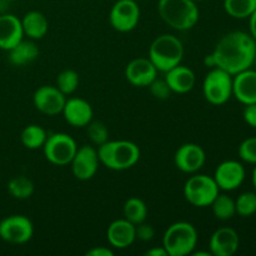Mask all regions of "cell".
Listing matches in <instances>:
<instances>
[{
	"label": "cell",
	"instance_id": "obj_7",
	"mask_svg": "<svg viewBox=\"0 0 256 256\" xmlns=\"http://www.w3.org/2000/svg\"><path fill=\"white\" fill-rule=\"evenodd\" d=\"M202 95L212 105H224L232 96V75L220 68H212L202 82Z\"/></svg>",
	"mask_w": 256,
	"mask_h": 256
},
{
	"label": "cell",
	"instance_id": "obj_12",
	"mask_svg": "<svg viewBox=\"0 0 256 256\" xmlns=\"http://www.w3.org/2000/svg\"><path fill=\"white\" fill-rule=\"evenodd\" d=\"M99 164L98 150L92 145H82V146L78 148L76 152L70 162L72 175L82 182L92 179L96 174Z\"/></svg>",
	"mask_w": 256,
	"mask_h": 256
},
{
	"label": "cell",
	"instance_id": "obj_11",
	"mask_svg": "<svg viewBox=\"0 0 256 256\" xmlns=\"http://www.w3.org/2000/svg\"><path fill=\"white\" fill-rule=\"evenodd\" d=\"M66 96L52 85H42L35 90L32 95V104L42 114L54 116L62 114Z\"/></svg>",
	"mask_w": 256,
	"mask_h": 256
},
{
	"label": "cell",
	"instance_id": "obj_1",
	"mask_svg": "<svg viewBox=\"0 0 256 256\" xmlns=\"http://www.w3.org/2000/svg\"><path fill=\"white\" fill-rule=\"evenodd\" d=\"M256 56V42L250 32H230L220 38L212 54L204 58V64L209 68H220L236 75L250 69Z\"/></svg>",
	"mask_w": 256,
	"mask_h": 256
},
{
	"label": "cell",
	"instance_id": "obj_35",
	"mask_svg": "<svg viewBox=\"0 0 256 256\" xmlns=\"http://www.w3.org/2000/svg\"><path fill=\"white\" fill-rule=\"evenodd\" d=\"M242 118L249 126L256 129V102L245 105L244 110H242Z\"/></svg>",
	"mask_w": 256,
	"mask_h": 256
},
{
	"label": "cell",
	"instance_id": "obj_41",
	"mask_svg": "<svg viewBox=\"0 0 256 256\" xmlns=\"http://www.w3.org/2000/svg\"><path fill=\"white\" fill-rule=\"evenodd\" d=\"M254 66H255V69H256V56H255V62H254Z\"/></svg>",
	"mask_w": 256,
	"mask_h": 256
},
{
	"label": "cell",
	"instance_id": "obj_10",
	"mask_svg": "<svg viewBox=\"0 0 256 256\" xmlns=\"http://www.w3.org/2000/svg\"><path fill=\"white\" fill-rule=\"evenodd\" d=\"M140 6L135 0H118L109 14L110 25L119 32H129L138 26Z\"/></svg>",
	"mask_w": 256,
	"mask_h": 256
},
{
	"label": "cell",
	"instance_id": "obj_2",
	"mask_svg": "<svg viewBox=\"0 0 256 256\" xmlns=\"http://www.w3.org/2000/svg\"><path fill=\"white\" fill-rule=\"evenodd\" d=\"M96 150L100 164L114 172L130 169L140 159L139 146L129 140H108Z\"/></svg>",
	"mask_w": 256,
	"mask_h": 256
},
{
	"label": "cell",
	"instance_id": "obj_31",
	"mask_svg": "<svg viewBox=\"0 0 256 256\" xmlns=\"http://www.w3.org/2000/svg\"><path fill=\"white\" fill-rule=\"evenodd\" d=\"M86 135L95 146H99L109 140V130L106 125L99 120H92L86 125Z\"/></svg>",
	"mask_w": 256,
	"mask_h": 256
},
{
	"label": "cell",
	"instance_id": "obj_13",
	"mask_svg": "<svg viewBox=\"0 0 256 256\" xmlns=\"http://www.w3.org/2000/svg\"><path fill=\"white\" fill-rule=\"evenodd\" d=\"M205 162H206V154L204 149L195 142L182 144L174 155L175 166L185 174L198 172L204 166Z\"/></svg>",
	"mask_w": 256,
	"mask_h": 256
},
{
	"label": "cell",
	"instance_id": "obj_20",
	"mask_svg": "<svg viewBox=\"0 0 256 256\" xmlns=\"http://www.w3.org/2000/svg\"><path fill=\"white\" fill-rule=\"evenodd\" d=\"M106 238L115 249H126L136 240L135 225L126 219H118L108 226Z\"/></svg>",
	"mask_w": 256,
	"mask_h": 256
},
{
	"label": "cell",
	"instance_id": "obj_29",
	"mask_svg": "<svg viewBox=\"0 0 256 256\" xmlns=\"http://www.w3.org/2000/svg\"><path fill=\"white\" fill-rule=\"evenodd\" d=\"M79 86V74L72 69H65L56 76V88L66 96L76 92Z\"/></svg>",
	"mask_w": 256,
	"mask_h": 256
},
{
	"label": "cell",
	"instance_id": "obj_9",
	"mask_svg": "<svg viewBox=\"0 0 256 256\" xmlns=\"http://www.w3.org/2000/svg\"><path fill=\"white\" fill-rule=\"evenodd\" d=\"M34 235V225L25 215L15 214L0 222V239L12 245H22L30 242Z\"/></svg>",
	"mask_w": 256,
	"mask_h": 256
},
{
	"label": "cell",
	"instance_id": "obj_4",
	"mask_svg": "<svg viewBox=\"0 0 256 256\" xmlns=\"http://www.w3.org/2000/svg\"><path fill=\"white\" fill-rule=\"evenodd\" d=\"M184 56V45L182 40L172 34L159 35L152 40L149 48V59L158 72H166L182 64Z\"/></svg>",
	"mask_w": 256,
	"mask_h": 256
},
{
	"label": "cell",
	"instance_id": "obj_37",
	"mask_svg": "<svg viewBox=\"0 0 256 256\" xmlns=\"http://www.w3.org/2000/svg\"><path fill=\"white\" fill-rule=\"evenodd\" d=\"M146 256H169L168 255L166 250L164 249V246H159V248H152V249L148 250L145 252Z\"/></svg>",
	"mask_w": 256,
	"mask_h": 256
},
{
	"label": "cell",
	"instance_id": "obj_33",
	"mask_svg": "<svg viewBox=\"0 0 256 256\" xmlns=\"http://www.w3.org/2000/svg\"><path fill=\"white\" fill-rule=\"evenodd\" d=\"M149 89L152 96L159 100L169 99L172 92L169 85H168V82H165V79H158V78L149 85Z\"/></svg>",
	"mask_w": 256,
	"mask_h": 256
},
{
	"label": "cell",
	"instance_id": "obj_25",
	"mask_svg": "<svg viewBox=\"0 0 256 256\" xmlns=\"http://www.w3.org/2000/svg\"><path fill=\"white\" fill-rule=\"evenodd\" d=\"M124 219L134 225H139L146 220L148 206L142 199L136 196L129 198L122 206Z\"/></svg>",
	"mask_w": 256,
	"mask_h": 256
},
{
	"label": "cell",
	"instance_id": "obj_36",
	"mask_svg": "<svg viewBox=\"0 0 256 256\" xmlns=\"http://www.w3.org/2000/svg\"><path fill=\"white\" fill-rule=\"evenodd\" d=\"M86 256H112L114 252H112V249L109 248H105V246H95L92 248L90 250H88Z\"/></svg>",
	"mask_w": 256,
	"mask_h": 256
},
{
	"label": "cell",
	"instance_id": "obj_34",
	"mask_svg": "<svg viewBox=\"0 0 256 256\" xmlns=\"http://www.w3.org/2000/svg\"><path fill=\"white\" fill-rule=\"evenodd\" d=\"M154 235L155 230L150 224H145L144 222L139 225H135V236H136V239L140 240V242H150V240L154 238Z\"/></svg>",
	"mask_w": 256,
	"mask_h": 256
},
{
	"label": "cell",
	"instance_id": "obj_28",
	"mask_svg": "<svg viewBox=\"0 0 256 256\" xmlns=\"http://www.w3.org/2000/svg\"><path fill=\"white\" fill-rule=\"evenodd\" d=\"M224 9L234 19H248L256 10V0H224Z\"/></svg>",
	"mask_w": 256,
	"mask_h": 256
},
{
	"label": "cell",
	"instance_id": "obj_18",
	"mask_svg": "<svg viewBox=\"0 0 256 256\" xmlns=\"http://www.w3.org/2000/svg\"><path fill=\"white\" fill-rule=\"evenodd\" d=\"M232 95L242 104L256 102V69L244 70L232 76Z\"/></svg>",
	"mask_w": 256,
	"mask_h": 256
},
{
	"label": "cell",
	"instance_id": "obj_16",
	"mask_svg": "<svg viewBox=\"0 0 256 256\" xmlns=\"http://www.w3.org/2000/svg\"><path fill=\"white\" fill-rule=\"evenodd\" d=\"M239 234L228 226L215 230L209 240L210 254L212 256H232L239 249Z\"/></svg>",
	"mask_w": 256,
	"mask_h": 256
},
{
	"label": "cell",
	"instance_id": "obj_39",
	"mask_svg": "<svg viewBox=\"0 0 256 256\" xmlns=\"http://www.w3.org/2000/svg\"><path fill=\"white\" fill-rule=\"evenodd\" d=\"M252 185H254V189H255V192H256V165H255L254 170H252Z\"/></svg>",
	"mask_w": 256,
	"mask_h": 256
},
{
	"label": "cell",
	"instance_id": "obj_30",
	"mask_svg": "<svg viewBox=\"0 0 256 256\" xmlns=\"http://www.w3.org/2000/svg\"><path fill=\"white\" fill-rule=\"evenodd\" d=\"M235 209H236V214L242 218L252 216L256 212V192H242L235 200Z\"/></svg>",
	"mask_w": 256,
	"mask_h": 256
},
{
	"label": "cell",
	"instance_id": "obj_15",
	"mask_svg": "<svg viewBox=\"0 0 256 256\" xmlns=\"http://www.w3.org/2000/svg\"><path fill=\"white\" fill-rule=\"evenodd\" d=\"M125 78L134 86L145 88L156 79L158 70L149 58H136L125 68Z\"/></svg>",
	"mask_w": 256,
	"mask_h": 256
},
{
	"label": "cell",
	"instance_id": "obj_3",
	"mask_svg": "<svg viewBox=\"0 0 256 256\" xmlns=\"http://www.w3.org/2000/svg\"><path fill=\"white\" fill-rule=\"evenodd\" d=\"M158 12L165 24L180 32H185L196 25L200 12L192 0H159Z\"/></svg>",
	"mask_w": 256,
	"mask_h": 256
},
{
	"label": "cell",
	"instance_id": "obj_19",
	"mask_svg": "<svg viewBox=\"0 0 256 256\" xmlns=\"http://www.w3.org/2000/svg\"><path fill=\"white\" fill-rule=\"evenodd\" d=\"M24 38L22 20L12 14L0 15V49L9 52Z\"/></svg>",
	"mask_w": 256,
	"mask_h": 256
},
{
	"label": "cell",
	"instance_id": "obj_14",
	"mask_svg": "<svg viewBox=\"0 0 256 256\" xmlns=\"http://www.w3.org/2000/svg\"><path fill=\"white\" fill-rule=\"evenodd\" d=\"M245 168L238 160H225L218 165L214 174V180L216 182L220 190L232 192L242 185L245 180Z\"/></svg>",
	"mask_w": 256,
	"mask_h": 256
},
{
	"label": "cell",
	"instance_id": "obj_24",
	"mask_svg": "<svg viewBox=\"0 0 256 256\" xmlns=\"http://www.w3.org/2000/svg\"><path fill=\"white\" fill-rule=\"evenodd\" d=\"M46 138L48 134L44 128L36 124H30L22 129L20 134V142L26 149L36 150L42 148Z\"/></svg>",
	"mask_w": 256,
	"mask_h": 256
},
{
	"label": "cell",
	"instance_id": "obj_32",
	"mask_svg": "<svg viewBox=\"0 0 256 256\" xmlns=\"http://www.w3.org/2000/svg\"><path fill=\"white\" fill-rule=\"evenodd\" d=\"M238 154L244 162L256 165V136L242 140L238 149Z\"/></svg>",
	"mask_w": 256,
	"mask_h": 256
},
{
	"label": "cell",
	"instance_id": "obj_23",
	"mask_svg": "<svg viewBox=\"0 0 256 256\" xmlns=\"http://www.w3.org/2000/svg\"><path fill=\"white\" fill-rule=\"evenodd\" d=\"M38 56H39V48L32 39H22L12 49L9 50V62L15 66H24V65L30 64Z\"/></svg>",
	"mask_w": 256,
	"mask_h": 256
},
{
	"label": "cell",
	"instance_id": "obj_21",
	"mask_svg": "<svg viewBox=\"0 0 256 256\" xmlns=\"http://www.w3.org/2000/svg\"><path fill=\"white\" fill-rule=\"evenodd\" d=\"M194 72L190 68L179 64L172 69L165 72V82H168L172 92L176 94H186L192 92L195 85Z\"/></svg>",
	"mask_w": 256,
	"mask_h": 256
},
{
	"label": "cell",
	"instance_id": "obj_40",
	"mask_svg": "<svg viewBox=\"0 0 256 256\" xmlns=\"http://www.w3.org/2000/svg\"><path fill=\"white\" fill-rule=\"evenodd\" d=\"M192 2H202V0H192Z\"/></svg>",
	"mask_w": 256,
	"mask_h": 256
},
{
	"label": "cell",
	"instance_id": "obj_38",
	"mask_svg": "<svg viewBox=\"0 0 256 256\" xmlns=\"http://www.w3.org/2000/svg\"><path fill=\"white\" fill-rule=\"evenodd\" d=\"M249 25H250V35L255 39L256 42V10L249 18Z\"/></svg>",
	"mask_w": 256,
	"mask_h": 256
},
{
	"label": "cell",
	"instance_id": "obj_27",
	"mask_svg": "<svg viewBox=\"0 0 256 256\" xmlns=\"http://www.w3.org/2000/svg\"><path fill=\"white\" fill-rule=\"evenodd\" d=\"M6 188L8 192L18 200L29 199L35 192L34 182L29 178L22 176V175H19V176H15L12 179H10Z\"/></svg>",
	"mask_w": 256,
	"mask_h": 256
},
{
	"label": "cell",
	"instance_id": "obj_17",
	"mask_svg": "<svg viewBox=\"0 0 256 256\" xmlns=\"http://www.w3.org/2000/svg\"><path fill=\"white\" fill-rule=\"evenodd\" d=\"M62 114L65 122L74 128H85L94 116L92 105L82 98L66 99Z\"/></svg>",
	"mask_w": 256,
	"mask_h": 256
},
{
	"label": "cell",
	"instance_id": "obj_26",
	"mask_svg": "<svg viewBox=\"0 0 256 256\" xmlns=\"http://www.w3.org/2000/svg\"><path fill=\"white\" fill-rule=\"evenodd\" d=\"M212 210L214 216L218 220L226 222L236 215L235 209V200L226 194H219L212 202Z\"/></svg>",
	"mask_w": 256,
	"mask_h": 256
},
{
	"label": "cell",
	"instance_id": "obj_42",
	"mask_svg": "<svg viewBox=\"0 0 256 256\" xmlns=\"http://www.w3.org/2000/svg\"><path fill=\"white\" fill-rule=\"evenodd\" d=\"M5 2H14V0H5Z\"/></svg>",
	"mask_w": 256,
	"mask_h": 256
},
{
	"label": "cell",
	"instance_id": "obj_22",
	"mask_svg": "<svg viewBox=\"0 0 256 256\" xmlns=\"http://www.w3.org/2000/svg\"><path fill=\"white\" fill-rule=\"evenodd\" d=\"M22 32L32 40H40L46 35L49 30V22L42 12L32 10L26 12L22 19Z\"/></svg>",
	"mask_w": 256,
	"mask_h": 256
},
{
	"label": "cell",
	"instance_id": "obj_5",
	"mask_svg": "<svg viewBox=\"0 0 256 256\" xmlns=\"http://www.w3.org/2000/svg\"><path fill=\"white\" fill-rule=\"evenodd\" d=\"M198 245V232L188 222H178L170 225L162 236V246L169 256L192 255Z\"/></svg>",
	"mask_w": 256,
	"mask_h": 256
},
{
	"label": "cell",
	"instance_id": "obj_6",
	"mask_svg": "<svg viewBox=\"0 0 256 256\" xmlns=\"http://www.w3.org/2000/svg\"><path fill=\"white\" fill-rule=\"evenodd\" d=\"M182 192L186 202L196 208L210 206L215 198L220 194V189L214 178L204 174L190 176L185 182Z\"/></svg>",
	"mask_w": 256,
	"mask_h": 256
},
{
	"label": "cell",
	"instance_id": "obj_8",
	"mask_svg": "<svg viewBox=\"0 0 256 256\" xmlns=\"http://www.w3.org/2000/svg\"><path fill=\"white\" fill-rule=\"evenodd\" d=\"M78 150L76 142L66 132H52L48 135L42 145L45 159L58 166L70 164Z\"/></svg>",
	"mask_w": 256,
	"mask_h": 256
}]
</instances>
